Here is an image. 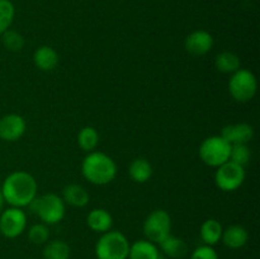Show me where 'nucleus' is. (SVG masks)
<instances>
[{
	"label": "nucleus",
	"instance_id": "f257e3e1",
	"mask_svg": "<svg viewBox=\"0 0 260 259\" xmlns=\"http://www.w3.org/2000/svg\"><path fill=\"white\" fill-rule=\"evenodd\" d=\"M4 201L10 207H27L37 197V180L32 174L17 170L8 175L0 187Z\"/></svg>",
	"mask_w": 260,
	"mask_h": 259
},
{
	"label": "nucleus",
	"instance_id": "f03ea898",
	"mask_svg": "<svg viewBox=\"0 0 260 259\" xmlns=\"http://www.w3.org/2000/svg\"><path fill=\"white\" fill-rule=\"evenodd\" d=\"M83 177L95 185H106L117 175V165L111 156L101 151L88 152L81 163Z\"/></svg>",
	"mask_w": 260,
	"mask_h": 259
},
{
	"label": "nucleus",
	"instance_id": "7ed1b4c3",
	"mask_svg": "<svg viewBox=\"0 0 260 259\" xmlns=\"http://www.w3.org/2000/svg\"><path fill=\"white\" fill-rule=\"evenodd\" d=\"M28 207L46 225H55L65 217L66 203L62 197L55 193H46L36 197Z\"/></svg>",
	"mask_w": 260,
	"mask_h": 259
},
{
	"label": "nucleus",
	"instance_id": "20e7f679",
	"mask_svg": "<svg viewBox=\"0 0 260 259\" xmlns=\"http://www.w3.org/2000/svg\"><path fill=\"white\" fill-rule=\"evenodd\" d=\"M128 239L118 230L102 234L95 244L96 259H128Z\"/></svg>",
	"mask_w": 260,
	"mask_h": 259
},
{
	"label": "nucleus",
	"instance_id": "39448f33",
	"mask_svg": "<svg viewBox=\"0 0 260 259\" xmlns=\"http://www.w3.org/2000/svg\"><path fill=\"white\" fill-rule=\"evenodd\" d=\"M258 81L255 75L248 69H239L229 80V93L239 103L250 102L256 94Z\"/></svg>",
	"mask_w": 260,
	"mask_h": 259
},
{
	"label": "nucleus",
	"instance_id": "423d86ee",
	"mask_svg": "<svg viewBox=\"0 0 260 259\" xmlns=\"http://www.w3.org/2000/svg\"><path fill=\"white\" fill-rule=\"evenodd\" d=\"M231 145L221 136L207 137L201 144L198 154L206 165L217 168L230 160Z\"/></svg>",
	"mask_w": 260,
	"mask_h": 259
},
{
	"label": "nucleus",
	"instance_id": "0eeeda50",
	"mask_svg": "<svg viewBox=\"0 0 260 259\" xmlns=\"http://www.w3.org/2000/svg\"><path fill=\"white\" fill-rule=\"evenodd\" d=\"M172 231V218L165 210H155L146 217L144 222V234L147 240L159 244Z\"/></svg>",
	"mask_w": 260,
	"mask_h": 259
},
{
	"label": "nucleus",
	"instance_id": "6e6552de",
	"mask_svg": "<svg viewBox=\"0 0 260 259\" xmlns=\"http://www.w3.org/2000/svg\"><path fill=\"white\" fill-rule=\"evenodd\" d=\"M245 180V170L241 165L226 161L217 167L215 173V183L222 192H234L243 185Z\"/></svg>",
	"mask_w": 260,
	"mask_h": 259
},
{
	"label": "nucleus",
	"instance_id": "1a4fd4ad",
	"mask_svg": "<svg viewBox=\"0 0 260 259\" xmlns=\"http://www.w3.org/2000/svg\"><path fill=\"white\" fill-rule=\"evenodd\" d=\"M27 228V215L22 208L9 207L0 212V234L8 239L22 235Z\"/></svg>",
	"mask_w": 260,
	"mask_h": 259
},
{
	"label": "nucleus",
	"instance_id": "9d476101",
	"mask_svg": "<svg viewBox=\"0 0 260 259\" xmlns=\"http://www.w3.org/2000/svg\"><path fill=\"white\" fill-rule=\"evenodd\" d=\"M27 124L24 118L17 113L5 114L0 118V139L13 142L19 140L24 135Z\"/></svg>",
	"mask_w": 260,
	"mask_h": 259
},
{
	"label": "nucleus",
	"instance_id": "9b49d317",
	"mask_svg": "<svg viewBox=\"0 0 260 259\" xmlns=\"http://www.w3.org/2000/svg\"><path fill=\"white\" fill-rule=\"evenodd\" d=\"M187 52L193 56H203L210 52L213 47V37L210 32L203 29L193 30L184 41Z\"/></svg>",
	"mask_w": 260,
	"mask_h": 259
},
{
	"label": "nucleus",
	"instance_id": "f8f14e48",
	"mask_svg": "<svg viewBox=\"0 0 260 259\" xmlns=\"http://www.w3.org/2000/svg\"><path fill=\"white\" fill-rule=\"evenodd\" d=\"M220 136L223 137L230 145H248L254 137V128L249 123L228 124L222 128Z\"/></svg>",
	"mask_w": 260,
	"mask_h": 259
},
{
	"label": "nucleus",
	"instance_id": "ddd939ff",
	"mask_svg": "<svg viewBox=\"0 0 260 259\" xmlns=\"http://www.w3.org/2000/svg\"><path fill=\"white\" fill-rule=\"evenodd\" d=\"M221 240L229 249H240L248 243L249 233L244 226L241 225H230L222 231Z\"/></svg>",
	"mask_w": 260,
	"mask_h": 259
},
{
	"label": "nucleus",
	"instance_id": "4468645a",
	"mask_svg": "<svg viewBox=\"0 0 260 259\" xmlns=\"http://www.w3.org/2000/svg\"><path fill=\"white\" fill-rule=\"evenodd\" d=\"M86 225L95 233L104 234L112 229L113 218L111 213L104 208H94L86 216Z\"/></svg>",
	"mask_w": 260,
	"mask_h": 259
},
{
	"label": "nucleus",
	"instance_id": "2eb2a0df",
	"mask_svg": "<svg viewBox=\"0 0 260 259\" xmlns=\"http://www.w3.org/2000/svg\"><path fill=\"white\" fill-rule=\"evenodd\" d=\"M33 62L40 70L51 71L57 66L58 53L51 46H41L33 53Z\"/></svg>",
	"mask_w": 260,
	"mask_h": 259
},
{
	"label": "nucleus",
	"instance_id": "dca6fc26",
	"mask_svg": "<svg viewBox=\"0 0 260 259\" xmlns=\"http://www.w3.org/2000/svg\"><path fill=\"white\" fill-rule=\"evenodd\" d=\"M128 259H161V254L152 241L142 239L129 245Z\"/></svg>",
	"mask_w": 260,
	"mask_h": 259
},
{
	"label": "nucleus",
	"instance_id": "f3484780",
	"mask_svg": "<svg viewBox=\"0 0 260 259\" xmlns=\"http://www.w3.org/2000/svg\"><path fill=\"white\" fill-rule=\"evenodd\" d=\"M160 249L167 256L172 259L184 258L188 253V245L183 239L173 236L172 234L168 235L164 240L159 243Z\"/></svg>",
	"mask_w": 260,
	"mask_h": 259
},
{
	"label": "nucleus",
	"instance_id": "a211bd4d",
	"mask_svg": "<svg viewBox=\"0 0 260 259\" xmlns=\"http://www.w3.org/2000/svg\"><path fill=\"white\" fill-rule=\"evenodd\" d=\"M62 200L73 207H84L89 203V193L83 185L69 184L62 190Z\"/></svg>",
	"mask_w": 260,
	"mask_h": 259
},
{
	"label": "nucleus",
	"instance_id": "6ab92c4d",
	"mask_svg": "<svg viewBox=\"0 0 260 259\" xmlns=\"http://www.w3.org/2000/svg\"><path fill=\"white\" fill-rule=\"evenodd\" d=\"M223 228L216 218H208L202 223L200 230L201 239L206 245L213 246L221 240Z\"/></svg>",
	"mask_w": 260,
	"mask_h": 259
},
{
	"label": "nucleus",
	"instance_id": "aec40b11",
	"mask_svg": "<svg viewBox=\"0 0 260 259\" xmlns=\"http://www.w3.org/2000/svg\"><path fill=\"white\" fill-rule=\"evenodd\" d=\"M215 66L220 73L234 74L241 69V61L236 53L230 51H222L215 58Z\"/></svg>",
	"mask_w": 260,
	"mask_h": 259
},
{
	"label": "nucleus",
	"instance_id": "412c9836",
	"mask_svg": "<svg viewBox=\"0 0 260 259\" xmlns=\"http://www.w3.org/2000/svg\"><path fill=\"white\" fill-rule=\"evenodd\" d=\"M128 174L131 179L136 183H146L152 175V167L144 157H137L132 160L128 168Z\"/></svg>",
	"mask_w": 260,
	"mask_h": 259
},
{
	"label": "nucleus",
	"instance_id": "4be33fe9",
	"mask_svg": "<svg viewBox=\"0 0 260 259\" xmlns=\"http://www.w3.org/2000/svg\"><path fill=\"white\" fill-rule=\"evenodd\" d=\"M70 246L63 240H51L46 243L43 248V259H69L70 258Z\"/></svg>",
	"mask_w": 260,
	"mask_h": 259
},
{
	"label": "nucleus",
	"instance_id": "5701e85b",
	"mask_svg": "<svg viewBox=\"0 0 260 259\" xmlns=\"http://www.w3.org/2000/svg\"><path fill=\"white\" fill-rule=\"evenodd\" d=\"M78 144L79 146L81 147V150H84V151H94L99 144L98 131L91 126L83 127L78 134Z\"/></svg>",
	"mask_w": 260,
	"mask_h": 259
},
{
	"label": "nucleus",
	"instance_id": "b1692460",
	"mask_svg": "<svg viewBox=\"0 0 260 259\" xmlns=\"http://www.w3.org/2000/svg\"><path fill=\"white\" fill-rule=\"evenodd\" d=\"M2 42L3 46L7 48L8 51L12 52H19L23 47H24V37L20 35L19 32L14 29H7L2 35Z\"/></svg>",
	"mask_w": 260,
	"mask_h": 259
},
{
	"label": "nucleus",
	"instance_id": "393cba45",
	"mask_svg": "<svg viewBox=\"0 0 260 259\" xmlns=\"http://www.w3.org/2000/svg\"><path fill=\"white\" fill-rule=\"evenodd\" d=\"M15 8L10 0H0V36L9 29L14 20Z\"/></svg>",
	"mask_w": 260,
	"mask_h": 259
},
{
	"label": "nucleus",
	"instance_id": "a878e982",
	"mask_svg": "<svg viewBox=\"0 0 260 259\" xmlns=\"http://www.w3.org/2000/svg\"><path fill=\"white\" fill-rule=\"evenodd\" d=\"M50 238V230L46 223H35L28 230V240L36 245L46 244Z\"/></svg>",
	"mask_w": 260,
	"mask_h": 259
},
{
	"label": "nucleus",
	"instance_id": "bb28decb",
	"mask_svg": "<svg viewBox=\"0 0 260 259\" xmlns=\"http://www.w3.org/2000/svg\"><path fill=\"white\" fill-rule=\"evenodd\" d=\"M251 151L249 149L248 145L239 144V145H231L230 151V161L235 163V164L245 167L249 161H250Z\"/></svg>",
	"mask_w": 260,
	"mask_h": 259
},
{
	"label": "nucleus",
	"instance_id": "cd10ccee",
	"mask_svg": "<svg viewBox=\"0 0 260 259\" xmlns=\"http://www.w3.org/2000/svg\"><path fill=\"white\" fill-rule=\"evenodd\" d=\"M190 259H218L217 251L210 245H201L193 250Z\"/></svg>",
	"mask_w": 260,
	"mask_h": 259
},
{
	"label": "nucleus",
	"instance_id": "c85d7f7f",
	"mask_svg": "<svg viewBox=\"0 0 260 259\" xmlns=\"http://www.w3.org/2000/svg\"><path fill=\"white\" fill-rule=\"evenodd\" d=\"M4 203H5L4 197H3L2 189H0V212H2V211H3V207H4Z\"/></svg>",
	"mask_w": 260,
	"mask_h": 259
},
{
	"label": "nucleus",
	"instance_id": "c756f323",
	"mask_svg": "<svg viewBox=\"0 0 260 259\" xmlns=\"http://www.w3.org/2000/svg\"><path fill=\"white\" fill-rule=\"evenodd\" d=\"M30 259H32V258H30Z\"/></svg>",
	"mask_w": 260,
	"mask_h": 259
}]
</instances>
